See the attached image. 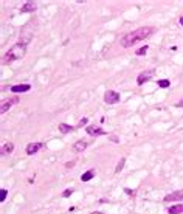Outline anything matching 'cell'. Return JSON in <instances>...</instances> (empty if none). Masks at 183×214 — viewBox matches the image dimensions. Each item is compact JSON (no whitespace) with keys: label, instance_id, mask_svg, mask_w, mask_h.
Masks as SVG:
<instances>
[{"label":"cell","instance_id":"1","mask_svg":"<svg viewBox=\"0 0 183 214\" xmlns=\"http://www.w3.org/2000/svg\"><path fill=\"white\" fill-rule=\"evenodd\" d=\"M152 33H154V28H152V26H141V28H138V30H135V31H132V33L126 34V36L121 39V47L130 48L132 45H135L137 42L145 41V39L149 37Z\"/></svg>","mask_w":183,"mask_h":214},{"label":"cell","instance_id":"2","mask_svg":"<svg viewBox=\"0 0 183 214\" xmlns=\"http://www.w3.org/2000/svg\"><path fill=\"white\" fill-rule=\"evenodd\" d=\"M25 53H27V47L22 45V44H16V45H12L8 53L5 55V62H12V61H19L25 56Z\"/></svg>","mask_w":183,"mask_h":214},{"label":"cell","instance_id":"3","mask_svg":"<svg viewBox=\"0 0 183 214\" xmlns=\"http://www.w3.org/2000/svg\"><path fill=\"white\" fill-rule=\"evenodd\" d=\"M121 99L120 93L115 92V90H107L106 93H104V101H106L107 104H116Z\"/></svg>","mask_w":183,"mask_h":214},{"label":"cell","instance_id":"4","mask_svg":"<svg viewBox=\"0 0 183 214\" xmlns=\"http://www.w3.org/2000/svg\"><path fill=\"white\" fill-rule=\"evenodd\" d=\"M152 75H154V70H146V72H141L138 76H137V84L138 85H143L145 82H148L149 79L152 78Z\"/></svg>","mask_w":183,"mask_h":214},{"label":"cell","instance_id":"5","mask_svg":"<svg viewBox=\"0 0 183 214\" xmlns=\"http://www.w3.org/2000/svg\"><path fill=\"white\" fill-rule=\"evenodd\" d=\"M17 102H19V98H17V96L9 98L8 101H5V102L2 104V107H0V113H6V112L11 109V107L14 105V104H17Z\"/></svg>","mask_w":183,"mask_h":214},{"label":"cell","instance_id":"6","mask_svg":"<svg viewBox=\"0 0 183 214\" xmlns=\"http://www.w3.org/2000/svg\"><path fill=\"white\" fill-rule=\"evenodd\" d=\"M183 199V191H175V192H171V194H168L165 196V202H178V200Z\"/></svg>","mask_w":183,"mask_h":214},{"label":"cell","instance_id":"7","mask_svg":"<svg viewBox=\"0 0 183 214\" xmlns=\"http://www.w3.org/2000/svg\"><path fill=\"white\" fill-rule=\"evenodd\" d=\"M85 130H87L88 135H93V137H99V135H104V133H106L99 126H88Z\"/></svg>","mask_w":183,"mask_h":214},{"label":"cell","instance_id":"8","mask_svg":"<svg viewBox=\"0 0 183 214\" xmlns=\"http://www.w3.org/2000/svg\"><path fill=\"white\" fill-rule=\"evenodd\" d=\"M41 149H42V143H30L27 146V154L33 155V154H37Z\"/></svg>","mask_w":183,"mask_h":214},{"label":"cell","instance_id":"9","mask_svg":"<svg viewBox=\"0 0 183 214\" xmlns=\"http://www.w3.org/2000/svg\"><path fill=\"white\" fill-rule=\"evenodd\" d=\"M30 89H31L30 84H16L11 87V92L12 93H23V92H28Z\"/></svg>","mask_w":183,"mask_h":214},{"label":"cell","instance_id":"10","mask_svg":"<svg viewBox=\"0 0 183 214\" xmlns=\"http://www.w3.org/2000/svg\"><path fill=\"white\" fill-rule=\"evenodd\" d=\"M36 8H37V5L34 2H27L20 6V12H33Z\"/></svg>","mask_w":183,"mask_h":214},{"label":"cell","instance_id":"11","mask_svg":"<svg viewBox=\"0 0 183 214\" xmlns=\"http://www.w3.org/2000/svg\"><path fill=\"white\" fill-rule=\"evenodd\" d=\"M95 174H96L95 169H88V171H85L82 176H81V182H90L92 179L95 177Z\"/></svg>","mask_w":183,"mask_h":214},{"label":"cell","instance_id":"12","mask_svg":"<svg viewBox=\"0 0 183 214\" xmlns=\"http://www.w3.org/2000/svg\"><path fill=\"white\" fill-rule=\"evenodd\" d=\"M85 148H87V141H84V140H79V141H76V143L73 144V149H75L76 152H82Z\"/></svg>","mask_w":183,"mask_h":214},{"label":"cell","instance_id":"13","mask_svg":"<svg viewBox=\"0 0 183 214\" xmlns=\"http://www.w3.org/2000/svg\"><path fill=\"white\" fill-rule=\"evenodd\" d=\"M168 212H169V214H180V212H183V203H180V205H174V206H169Z\"/></svg>","mask_w":183,"mask_h":214},{"label":"cell","instance_id":"14","mask_svg":"<svg viewBox=\"0 0 183 214\" xmlns=\"http://www.w3.org/2000/svg\"><path fill=\"white\" fill-rule=\"evenodd\" d=\"M12 151H14V144H12V143H6V144H3V148H2V155L11 154Z\"/></svg>","mask_w":183,"mask_h":214},{"label":"cell","instance_id":"15","mask_svg":"<svg viewBox=\"0 0 183 214\" xmlns=\"http://www.w3.org/2000/svg\"><path fill=\"white\" fill-rule=\"evenodd\" d=\"M59 130H61L62 133H68V132H72V130H73V127H72L70 124H65V123H61V124H59Z\"/></svg>","mask_w":183,"mask_h":214},{"label":"cell","instance_id":"16","mask_svg":"<svg viewBox=\"0 0 183 214\" xmlns=\"http://www.w3.org/2000/svg\"><path fill=\"white\" fill-rule=\"evenodd\" d=\"M124 163H126V158H121L120 162H118V165H116V168H115V174H120V172L123 171V168H124Z\"/></svg>","mask_w":183,"mask_h":214},{"label":"cell","instance_id":"17","mask_svg":"<svg viewBox=\"0 0 183 214\" xmlns=\"http://www.w3.org/2000/svg\"><path fill=\"white\" fill-rule=\"evenodd\" d=\"M157 84H158V87H161V89H168L169 85H171V82H169V79H160V81L157 82Z\"/></svg>","mask_w":183,"mask_h":214},{"label":"cell","instance_id":"18","mask_svg":"<svg viewBox=\"0 0 183 214\" xmlns=\"http://www.w3.org/2000/svg\"><path fill=\"white\" fill-rule=\"evenodd\" d=\"M146 51H148V47L145 45V47H141V48H138V50L135 51V55H137V56H143V55H146Z\"/></svg>","mask_w":183,"mask_h":214},{"label":"cell","instance_id":"19","mask_svg":"<svg viewBox=\"0 0 183 214\" xmlns=\"http://www.w3.org/2000/svg\"><path fill=\"white\" fill-rule=\"evenodd\" d=\"M6 194H8V191L5 188L0 191V202H5V200H6Z\"/></svg>","mask_w":183,"mask_h":214},{"label":"cell","instance_id":"20","mask_svg":"<svg viewBox=\"0 0 183 214\" xmlns=\"http://www.w3.org/2000/svg\"><path fill=\"white\" fill-rule=\"evenodd\" d=\"M87 121H88L87 118H82V119H79V123H78V127H82L84 124H87Z\"/></svg>","mask_w":183,"mask_h":214},{"label":"cell","instance_id":"21","mask_svg":"<svg viewBox=\"0 0 183 214\" xmlns=\"http://www.w3.org/2000/svg\"><path fill=\"white\" fill-rule=\"evenodd\" d=\"M72 194H73L72 189H65V191L62 192V197H68V196H72Z\"/></svg>","mask_w":183,"mask_h":214},{"label":"cell","instance_id":"22","mask_svg":"<svg viewBox=\"0 0 183 214\" xmlns=\"http://www.w3.org/2000/svg\"><path fill=\"white\" fill-rule=\"evenodd\" d=\"M126 192L130 194V196H134V194H135V191H132V189H126Z\"/></svg>","mask_w":183,"mask_h":214},{"label":"cell","instance_id":"23","mask_svg":"<svg viewBox=\"0 0 183 214\" xmlns=\"http://www.w3.org/2000/svg\"><path fill=\"white\" fill-rule=\"evenodd\" d=\"M110 140H112V141H115V143H116V141H118V138H116L115 135H110Z\"/></svg>","mask_w":183,"mask_h":214},{"label":"cell","instance_id":"24","mask_svg":"<svg viewBox=\"0 0 183 214\" xmlns=\"http://www.w3.org/2000/svg\"><path fill=\"white\" fill-rule=\"evenodd\" d=\"M65 166H67V168H72V166H75V162H70V163H67Z\"/></svg>","mask_w":183,"mask_h":214},{"label":"cell","instance_id":"25","mask_svg":"<svg viewBox=\"0 0 183 214\" xmlns=\"http://www.w3.org/2000/svg\"><path fill=\"white\" fill-rule=\"evenodd\" d=\"M177 107H183V99H181V101H178V102H177Z\"/></svg>","mask_w":183,"mask_h":214},{"label":"cell","instance_id":"26","mask_svg":"<svg viewBox=\"0 0 183 214\" xmlns=\"http://www.w3.org/2000/svg\"><path fill=\"white\" fill-rule=\"evenodd\" d=\"M90 214H104V212H99V211H93V212H90Z\"/></svg>","mask_w":183,"mask_h":214},{"label":"cell","instance_id":"27","mask_svg":"<svg viewBox=\"0 0 183 214\" xmlns=\"http://www.w3.org/2000/svg\"><path fill=\"white\" fill-rule=\"evenodd\" d=\"M178 22H180V25H181V26H183V16H181V17H180V20H178Z\"/></svg>","mask_w":183,"mask_h":214}]
</instances>
